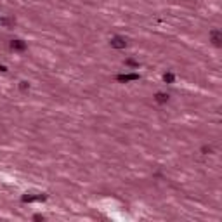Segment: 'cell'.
<instances>
[{
  "instance_id": "7a4b0ae2",
  "label": "cell",
  "mask_w": 222,
  "mask_h": 222,
  "mask_svg": "<svg viewBox=\"0 0 222 222\" xmlns=\"http://www.w3.org/2000/svg\"><path fill=\"white\" fill-rule=\"evenodd\" d=\"M10 45H12V49H18V51H23V49L26 47V45H24V43H23V42H21V40H16V42H12Z\"/></svg>"
},
{
  "instance_id": "3957f363",
  "label": "cell",
  "mask_w": 222,
  "mask_h": 222,
  "mask_svg": "<svg viewBox=\"0 0 222 222\" xmlns=\"http://www.w3.org/2000/svg\"><path fill=\"white\" fill-rule=\"evenodd\" d=\"M167 99H168V96H165V94H158V99H156V101H158V102H165Z\"/></svg>"
},
{
  "instance_id": "6da1fadb",
  "label": "cell",
  "mask_w": 222,
  "mask_h": 222,
  "mask_svg": "<svg viewBox=\"0 0 222 222\" xmlns=\"http://www.w3.org/2000/svg\"><path fill=\"white\" fill-rule=\"evenodd\" d=\"M111 45L113 47H118V49H121V47H125V42H123V38H113V42H111Z\"/></svg>"
}]
</instances>
